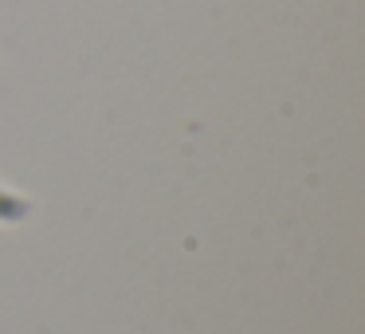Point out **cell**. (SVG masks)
Here are the masks:
<instances>
[{
  "label": "cell",
  "mask_w": 365,
  "mask_h": 334,
  "mask_svg": "<svg viewBox=\"0 0 365 334\" xmlns=\"http://www.w3.org/2000/svg\"><path fill=\"white\" fill-rule=\"evenodd\" d=\"M28 213H32V205H28V201L20 197V193L0 189V221H4V224H20Z\"/></svg>",
  "instance_id": "1"
}]
</instances>
